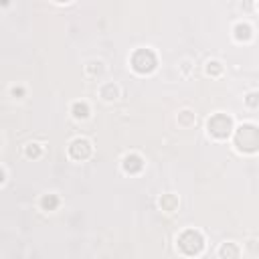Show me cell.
Returning <instances> with one entry per match:
<instances>
[{
  "label": "cell",
  "instance_id": "277c9868",
  "mask_svg": "<svg viewBox=\"0 0 259 259\" xmlns=\"http://www.w3.org/2000/svg\"><path fill=\"white\" fill-rule=\"evenodd\" d=\"M207 130H209V134L212 136V138L225 140L227 136H231V132H233L235 128H233L231 116H227V114H215V116L209 119Z\"/></svg>",
  "mask_w": 259,
  "mask_h": 259
},
{
  "label": "cell",
  "instance_id": "2e32d148",
  "mask_svg": "<svg viewBox=\"0 0 259 259\" xmlns=\"http://www.w3.org/2000/svg\"><path fill=\"white\" fill-rule=\"evenodd\" d=\"M245 103L249 108H259V91H249L245 95Z\"/></svg>",
  "mask_w": 259,
  "mask_h": 259
},
{
  "label": "cell",
  "instance_id": "9c48e42d",
  "mask_svg": "<svg viewBox=\"0 0 259 259\" xmlns=\"http://www.w3.org/2000/svg\"><path fill=\"white\" fill-rule=\"evenodd\" d=\"M233 33H235L237 41H249L253 37V28L247 23H237L235 28H233Z\"/></svg>",
  "mask_w": 259,
  "mask_h": 259
},
{
  "label": "cell",
  "instance_id": "5bb4252c",
  "mask_svg": "<svg viewBox=\"0 0 259 259\" xmlns=\"http://www.w3.org/2000/svg\"><path fill=\"white\" fill-rule=\"evenodd\" d=\"M160 207L164 211H168V212H174L178 209V199H176L174 194H164L162 199H160Z\"/></svg>",
  "mask_w": 259,
  "mask_h": 259
},
{
  "label": "cell",
  "instance_id": "3957f363",
  "mask_svg": "<svg viewBox=\"0 0 259 259\" xmlns=\"http://www.w3.org/2000/svg\"><path fill=\"white\" fill-rule=\"evenodd\" d=\"M156 53L152 49H136L130 57V65L136 73L140 75H146V73H152L156 69Z\"/></svg>",
  "mask_w": 259,
  "mask_h": 259
},
{
  "label": "cell",
  "instance_id": "6da1fadb",
  "mask_svg": "<svg viewBox=\"0 0 259 259\" xmlns=\"http://www.w3.org/2000/svg\"><path fill=\"white\" fill-rule=\"evenodd\" d=\"M235 146L239 152L253 154L259 150V128L253 124H243L235 130Z\"/></svg>",
  "mask_w": 259,
  "mask_h": 259
},
{
  "label": "cell",
  "instance_id": "e0dca14e",
  "mask_svg": "<svg viewBox=\"0 0 259 259\" xmlns=\"http://www.w3.org/2000/svg\"><path fill=\"white\" fill-rule=\"evenodd\" d=\"M24 152H26L28 158H37V156H41V146L30 142V144H26V150H24Z\"/></svg>",
  "mask_w": 259,
  "mask_h": 259
},
{
  "label": "cell",
  "instance_id": "ba28073f",
  "mask_svg": "<svg viewBox=\"0 0 259 259\" xmlns=\"http://www.w3.org/2000/svg\"><path fill=\"white\" fill-rule=\"evenodd\" d=\"M99 97L105 101H116L119 97V87L116 83H103L99 87Z\"/></svg>",
  "mask_w": 259,
  "mask_h": 259
},
{
  "label": "cell",
  "instance_id": "52a82bcc",
  "mask_svg": "<svg viewBox=\"0 0 259 259\" xmlns=\"http://www.w3.org/2000/svg\"><path fill=\"white\" fill-rule=\"evenodd\" d=\"M239 255H241V249L233 241H227L219 247V257L221 259H239Z\"/></svg>",
  "mask_w": 259,
  "mask_h": 259
},
{
  "label": "cell",
  "instance_id": "30bf717a",
  "mask_svg": "<svg viewBox=\"0 0 259 259\" xmlns=\"http://www.w3.org/2000/svg\"><path fill=\"white\" fill-rule=\"evenodd\" d=\"M103 71H105V65L101 61H91V63L85 65V73L89 77H99V75H103Z\"/></svg>",
  "mask_w": 259,
  "mask_h": 259
},
{
  "label": "cell",
  "instance_id": "ac0fdd59",
  "mask_svg": "<svg viewBox=\"0 0 259 259\" xmlns=\"http://www.w3.org/2000/svg\"><path fill=\"white\" fill-rule=\"evenodd\" d=\"M257 10H259V4H257Z\"/></svg>",
  "mask_w": 259,
  "mask_h": 259
},
{
  "label": "cell",
  "instance_id": "9a60e30c",
  "mask_svg": "<svg viewBox=\"0 0 259 259\" xmlns=\"http://www.w3.org/2000/svg\"><path fill=\"white\" fill-rule=\"evenodd\" d=\"M41 205H43V209L45 211H53L57 205H59V199L55 194H49V196H43V201H41Z\"/></svg>",
  "mask_w": 259,
  "mask_h": 259
},
{
  "label": "cell",
  "instance_id": "8fae6325",
  "mask_svg": "<svg viewBox=\"0 0 259 259\" xmlns=\"http://www.w3.org/2000/svg\"><path fill=\"white\" fill-rule=\"evenodd\" d=\"M71 112H73V118L85 119V118L89 116V105H87L85 101H75L73 108H71Z\"/></svg>",
  "mask_w": 259,
  "mask_h": 259
},
{
  "label": "cell",
  "instance_id": "7a4b0ae2",
  "mask_svg": "<svg viewBox=\"0 0 259 259\" xmlns=\"http://www.w3.org/2000/svg\"><path fill=\"white\" fill-rule=\"evenodd\" d=\"M176 247L180 249V253L185 255H199L205 249V237L201 231L196 229H187L182 231L176 239Z\"/></svg>",
  "mask_w": 259,
  "mask_h": 259
},
{
  "label": "cell",
  "instance_id": "4fadbf2b",
  "mask_svg": "<svg viewBox=\"0 0 259 259\" xmlns=\"http://www.w3.org/2000/svg\"><path fill=\"white\" fill-rule=\"evenodd\" d=\"M205 71H207V75L219 77V75L223 73V63H221V61H217V59H211V61H207V63H205Z\"/></svg>",
  "mask_w": 259,
  "mask_h": 259
},
{
  "label": "cell",
  "instance_id": "7c38bea8",
  "mask_svg": "<svg viewBox=\"0 0 259 259\" xmlns=\"http://www.w3.org/2000/svg\"><path fill=\"white\" fill-rule=\"evenodd\" d=\"M194 121H196L194 112H190V110H182V112H178V124H180V126L190 128V126H194Z\"/></svg>",
  "mask_w": 259,
  "mask_h": 259
},
{
  "label": "cell",
  "instance_id": "8992f818",
  "mask_svg": "<svg viewBox=\"0 0 259 259\" xmlns=\"http://www.w3.org/2000/svg\"><path fill=\"white\" fill-rule=\"evenodd\" d=\"M121 168H124L126 172H130V174H136V172H140L144 168V160L138 154H128V156H124Z\"/></svg>",
  "mask_w": 259,
  "mask_h": 259
},
{
  "label": "cell",
  "instance_id": "5b68a950",
  "mask_svg": "<svg viewBox=\"0 0 259 259\" xmlns=\"http://www.w3.org/2000/svg\"><path fill=\"white\" fill-rule=\"evenodd\" d=\"M91 152H94V146H91V142L87 138H75L69 144V156L77 162L87 160L91 156Z\"/></svg>",
  "mask_w": 259,
  "mask_h": 259
}]
</instances>
